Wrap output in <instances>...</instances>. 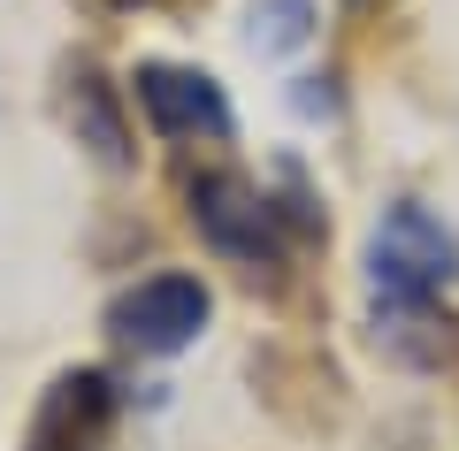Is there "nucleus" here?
I'll use <instances>...</instances> for the list:
<instances>
[{"label":"nucleus","instance_id":"1","mask_svg":"<svg viewBox=\"0 0 459 451\" xmlns=\"http://www.w3.org/2000/svg\"><path fill=\"white\" fill-rule=\"evenodd\" d=\"M459 275V238L421 207V199H391L368 230V299L376 307H437V291Z\"/></svg>","mask_w":459,"mask_h":451},{"label":"nucleus","instance_id":"2","mask_svg":"<svg viewBox=\"0 0 459 451\" xmlns=\"http://www.w3.org/2000/svg\"><path fill=\"white\" fill-rule=\"evenodd\" d=\"M184 214H192L199 245L222 253L230 268H246V275L283 268V214L253 177H238V169H199V177H184Z\"/></svg>","mask_w":459,"mask_h":451},{"label":"nucleus","instance_id":"3","mask_svg":"<svg viewBox=\"0 0 459 451\" xmlns=\"http://www.w3.org/2000/svg\"><path fill=\"white\" fill-rule=\"evenodd\" d=\"M207 314H214L207 283H199V275H177V268L146 275V283H131V291H115V299H108L115 344H131V352H146V360L184 352V344L207 329Z\"/></svg>","mask_w":459,"mask_h":451},{"label":"nucleus","instance_id":"4","mask_svg":"<svg viewBox=\"0 0 459 451\" xmlns=\"http://www.w3.org/2000/svg\"><path fill=\"white\" fill-rule=\"evenodd\" d=\"M115 421H123V390L100 368H69L47 383L23 451H115Z\"/></svg>","mask_w":459,"mask_h":451},{"label":"nucleus","instance_id":"5","mask_svg":"<svg viewBox=\"0 0 459 451\" xmlns=\"http://www.w3.org/2000/svg\"><path fill=\"white\" fill-rule=\"evenodd\" d=\"M131 100L146 108V123L161 138H230V100L207 69L184 62H138L131 69Z\"/></svg>","mask_w":459,"mask_h":451},{"label":"nucleus","instance_id":"6","mask_svg":"<svg viewBox=\"0 0 459 451\" xmlns=\"http://www.w3.org/2000/svg\"><path fill=\"white\" fill-rule=\"evenodd\" d=\"M69 130H77V145L100 169H131V130H123V115H115V84L100 77L92 62L69 69Z\"/></svg>","mask_w":459,"mask_h":451},{"label":"nucleus","instance_id":"7","mask_svg":"<svg viewBox=\"0 0 459 451\" xmlns=\"http://www.w3.org/2000/svg\"><path fill=\"white\" fill-rule=\"evenodd\" d=\"M253 54H299L314 39V0H253Z\"/></svg>","mask_w":459,"mask_h":451},{"label":"nucleus","instance_id":"8","mask_svg":"<svg viewBox=\"0 0 459 451\" xmlns=\"http://www.w3.org/2000/svg\"><path fill=\"white\" fill-rule=\"evenodd\" d=\"M291 108H299V115H337V77H299Z\"/></svg>","mask_w":459,"mask_h":451},{"label":"nucleus","instance_id":"9","mask_svg":"<svg viewBox=\"0 0 459 451\" xmlns=\"http://www.w3.org/2000/svg\"><path fill=\"white\" fill-rule=\"evenodd\" d=\"M344 8H352V16H368V8H383V0H344Z\"/></svg>","mask_w":459,"mask_h":451}]
</instances>
